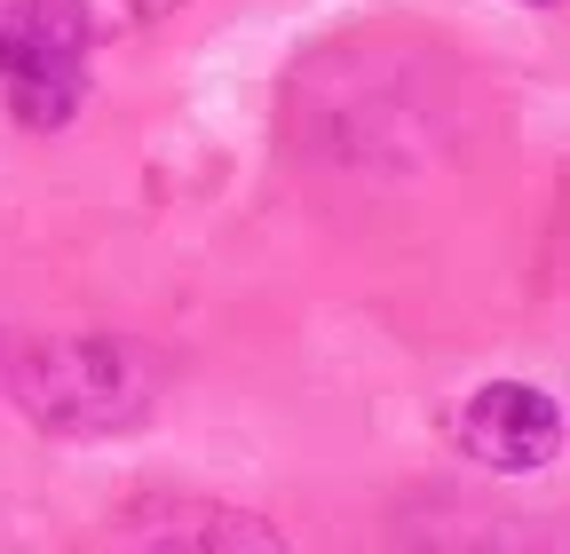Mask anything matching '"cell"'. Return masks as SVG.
I'll use <instances>...</instances> for the list:
<instances>
[{"label": "cell", "instance_id": "cell-1", "mask_svg": "<svg viewBox=\"0 0 570 554\" xmlns=\"http://www.w3.org/2000/svg\"><path fill=\"white\" fill-rule=\"evenodd\" d=\"M9 396L48 436H71V444L127 436L159 412V365L127 333H63V340H40V349L17 357Z\"/></svg>", "mask_w": 570, "mask_h": 554}, {"label": "cell", "instance_id": "cell-2", "mask_svg": "<svg viewBox=\"0 0 570 554\" xmlns=\"http://www.w3.org/2000/svg\"><path fill=\"white\" fill-rule=\"evenodd\" d=\"M460 444L491 475H539L562 452V404L547 388H531V380H491L460 412Z\"/></svg>", "mask_w": 570, "mask_h": 554}, {"label": "cell", "instance_id": "cell-3", "mask_svg": "<svg viewBox=\"0 0 570 554\" xmlns=\"http://www.w3.org/2000/svg\"><path fill=\"white\" fill-rule=\"evenodd\" d=\"M183 0H0V72L24 48H104L142 24H167Z\"/></svg>", "mask_w": 570, "mask_h": 554}, {"label": "cell", "instance_id": "cell-4", "mask_svg": "<svg viewBox=\"0 0 570 554\" xmlns=\"http://www.w3.org/2000/svg\"><path fill=\"white\" fill-rule=\"evenodd\" d=\"M0 88H9L17 127L56 135V127H71V111L88 103V48H24L9 72H0Z\"/></svg>", "mask_w": 570, "mask_h": 554}, {"label": "cell", "instance_id": "cell-5", "mask_svg": "<svg viewBox=\"0 0 570 554\" xmlns=\"http://www.w3.org/2000/svg\"><path fill=\"white\" fill-rule=\"evenodd\" d=\"M127 538H142V546H238V554L285 546V531L246 515V507H151L142 531H127Z\"/></svg>", "mask_w": 570, "mask_h": 554}, {"label": "cell", "instance_id": "cell-6", "mask_svg": "<svg viewBox=\"0 0 570 554\" xmlns=\"http://www.w3.org/2000/svg\"><path fill=\"white\" fill-rule=\"evenodd\" d=\"M531 9H562V0H531Z\"/></svg>", "mask_w": 570, "mask_h": 554}]
</instances>
